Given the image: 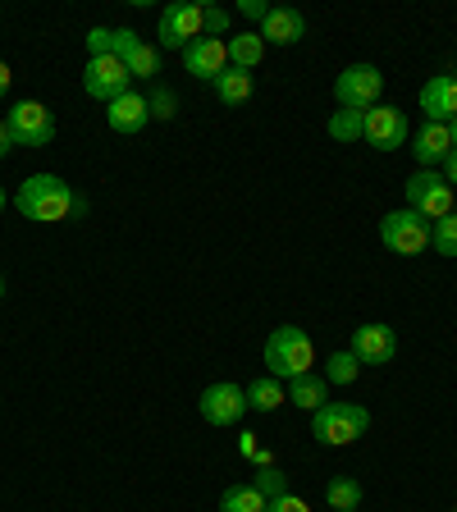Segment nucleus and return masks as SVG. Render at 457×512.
<instances>
[{
	"label": "nucleus",
	"instance_id": "ea45409f",
	"mask_svg": "<svg viewBox=\"0 0 457 512\" xmlns=\"http://www.w3.org/2000/svg\"><path fill=\"white\" fill-rule=\"evenodd\" d=\"M453 512H457V508H453Z\"/></svg>",
	"mask_w": 457,
	"mask_h": 512
},
{
	"label": "nucleus",
	"instance_id": "9b49d317",
	"mask_svg": "<svg viewBox=\"0 0 457 512\" xmlns=\"http://www.w3.org/2000/svg\"><path fill=\"white\" fill-rule=\"evenodd\" d=\"M407 133H412V124H407V115L398 106H375L366 110V133L362 142H371L375 151H398L407 142Z\"/></svg>",
	"mask_w": 457,
	"mask_h": 512
},
{
	"label": "nucleus",
	"instance_id": "7ed1b4c3",
	"mask_svg": "<svg viewBox=\"0 0 457 512\" xmlns=\"http://www.w3.org/2000/svg\"><path fill=\"white\" fill-rule=\"evenodd\" d=\"M366 426H371V412H366L362 403H325L311 416V435L330 448L357 444V439L366 435Z\"/></svg>",
	"mask_w": 457,
	"mask_h": 512
},
{
	"label": "nucleus",
	"instance_id": "f3484780",
	"mask_svg": "<svg viewBox=\"0 0 457 512\" xmlns=\"http://www.w3.org/2000/svg\"><path fill=\"white\" fill-rule=\"evenodd\" d=\"M147 119H151V110H147V96H142V92L115 96V101H110V110H106V124L115 128V133H142V128H147Z\"/></svg>",
	"mask_w": 457,
	"mask_h": 512
},
{
	"label": "nucleus",
	"instance_id": "7c9ffc66",
	"mask_svg": "<svg viewBox=\"0 0 457 512\" xmlns=\"http://www.w3.org/2000/svg\"><path fill=\"white\" fill-rule=\"evenodd\" d=\"M83 42L92 55H115V28H92Z\"/></svg>",
	"mask_w": 457,
	"mask_h": 512
},
{
	"label": "nucleus",
	"instance_id": "473e14b6",
	"mask_svg": "<svg viewBox=\"0 0 457 512\" xmlns=\"http://www.w3.org/2000/svg\"><path fill=\"white\" fill-rule=\"evenodd\" d=\"M238 14H247V19H256V23H266V5H261V0H243V5H238Z\"/></svg>",
	"mask_w": 457,
	"mask_h": 512
},
{
	"label": "nucleus",
	"instance_id": "1a4fd4ad",
	"mask_svg": "<svg viewBox=\"0 0 457 512\" xmlns=\"http://www.w3.org/2000/svg\"><path fill=\"white\" fill-rule=\"evenodd\" d=\"M10 133L19 147H46V142L55 138V115L42 106V101H19V106H10Z\"/></svg>",
	"mask_w": 457,
	"mask_h": 512
},
{
	"label": "nucleus",
	"instance_id": "4be33fe9",
	"mask_svg": "<svg viewBox=\"0 0 457 512\" xmlns=\"http://www.w3.org/2000/svg\"><path fill=\"white\" fill-rule=\"evenodd\" d=\"M266 508H270L266 494L252 490V485H229L220 499V512H266Z\"/></svg>",
	"mask_w": 457,
	"mask_h": 512
},
{
	"label": "nucleus",
	"instance_id": "4c0bfd02",
	"mask_svg": "<svg viewBox=\"0 0 457 512\" xmlns=\"http://www.w3.org/2000/svg\"><path fill=\"white\" fill-rule=\"evenodd\" d=\"M5 202H10V197H5V188H0V211H5Z\"/></svg>",
	"mask_w": 457,
	"mask_h": 512
},
{
	"label": "nucleus",
	"instance_id": "aec40b11",
	"mask_svg": "<svg viewBox=\"0 0 457 512\" xmlns=\"http://www.w3.org/2000/svg\"><path fill=\"white\" fill-rule=\"evenodd\" d=\"M215 96H220L224 106H243V101H252V74L229 64V69L215 78Z\"/></svg>",
	"mask_w": 457,
	"mask_h": 512
},
{
	"label": "nucleus",
	"instance_id": "a211bd4d",
	"mask_svg": "<svg viewBox=\"0 0 457 512\" xmlns=\"http://www.w3.org/2000/svg\"><path fill=\"white\" fill-rule=\"evenodd\" d=\"M288 403H298L302 412H320V407L330 403V380L325 375H298V380H288Z\"/></svg>",
	"mask_w": 457,
	"mask_h": 512
},
{
	"label": "nucleus",
	"instance_id": "bb28decb",
	"mask_svg": "<svg viewBox=\"0 0 457 512\" xmlns=\"http://www.w3.org/2000/svg\"><path fill=\"white\" fill-rule=\"evenodd\" d=\"M357 375H362V362L352 357V348L348 352H334L330 362H325V380H330V384H352Z\"/></svg>",
	"mask_w": 457,
	"mask_h": 512
},
{
	"label": "nucleus",
	"instance_id": "c756f323",
	"mask_svg": "<svg viewBox=\"0 0 457 512\" xmlns=\"http://www.w3.org/2000/svg\"><path fill=\"white\" fill-rule=\"evenodd\" d=\"M224 32H229V10L202 5V37H224Z\"/></svg>",
	"mask_w": 457,
	"mask_h": 512
},
{
	"label": "nucleus",
	"instance_id": "c9c22d12",
	"mask_svg": "<svg viewBox=\"0 0 457 512\" xmlns=\"http://www.w3.org/2000/svg\"><path fill=\"white\" fill-rule=\"evenodd\" d=\"M10 83H14V74H10V64L0 60V101H5V96H10Z\"/></svg>",
	"mask_w": 457,
	"mask_h": 512
},
{
	"label": "nucleus",
	"instance_id": "e433bc0d",
	"mask_svg": "<svg viewBox=\"0 0 457 512\" xmlns=\"http://www.w3.org/2000/svg\"><path fill=\"white\" fill-rule=\"evenodd\" d=\"M448 133H453V151H457V119H453V124H448Z\"/></svg>",
	"mask_w": 457,
	"mask_h": 512
},
{
	"label": "nucleus",
	"instance_id": "393cba45",
	"mask_svg": "<svg viewBox=\"0 0 457 512\" xmlns=\"http://www.w3.org/2000/svg\"><path fill=\"white\" fill-rule=\"evenodd\" d=\"M124 64H128V74L133 78H156L160 74V55H156V46H147V42L133 46V51L124 55Z\"/></svg>",
	"mask_w": 457,
	"mask_h": 512
},
{
	"label": "nucleus",
	"instance_id": "5701e85b",
	"mask_svg": "<svg viewBox=\"0 0 457 512\" xmlns=\"http://www.w3.org/2000/svg\"><path fill=\"white\" fill-rule=\"evenodd\" d=\"M325 503H330L334 512H357V503H362V485L348 476H334L330 485H325Z\"/></svg>",
	"mask_w": 457,
	"mask_h": 512
},
{
	"label": "nucleus",
	"instance_id": "dca6fc26",
	"mask_svg": "<svg viewBox=\"0 0 457 512\" xmlns=\"http://www.w3.org/2000/svg\"><path fill=\"white\" fill-rule=\"evenodd\" d=\"M448 151H453V133H448V124H430L426 119V124L412 133V156L421 160L426 170L430 165H444Z\"/></svg>",
	"mask_w": 457,
	"mask_h": 512
},
{
	"label": "nucleus",
	"instance_id": "6ab92c4d",
	"mask_svg": "<svg viewBox=\"0 0 457 512\" xmlns=\"http://www.w3.org/2000/svg\"><path fill=\"white\" fill-rule=\"evenodd\" d=\"M229 64L234 69H247L252 74L256 64H261V55H266V42H261V32H229Z\"/></svg>",
	"mask_w": 457,
	"mask_h": 512
},
{
	"label": "nucleus",
	"instance_id": "b1692460",
	"mask_svg": "<svg viewBox=\"0 0 457 512\" xmlns=\"http://www.w3.org/2000/svg\"><path fill=\"white\" fill-rule=\"evenodd\" d=\"M362 133H366L362 110H334V119H330V138L334 142H362Z\"/></svg>",
	"mask_w": 457,
	"mask_h": 512
},
{
	"label": "nucleus",
	"instance_id": "cd10ccee",
	"mask_svg": "<svg viewBox=\"0 0 457 512\" xmlns=\"http://www.w3.org/2000/svg\"><path fill=\"white\" fill-rule=\"evenodd\" d=\"M252 490L266 494V503L270 499H284V494H288V476L279 467H261V471H256V480H252Z\"/></svg>",
	"mask_w": 457,
	"mask_h": 512
},
{
	"label": "nucleus",
	"instance_id": "412c9836",
	"mask_svg": "<svg viewBox=\"0 0 457 512\" xmlns=\"http://www.w3.org/2000/svg\"><path fill=\"white\" fill-rule=\"evenodd\" d=\"M288 403V389L275 380V375H261V380L247 384V407H256V412H275V407Z\"/></svg>",
	"mask_w": 457,
	"mask_h": 512
},
{
	"label": "nucleus",
	"instance_id": "39448f33",
	"mask_svg": "<svg viewBox=\"0 0 457 512\" xmlns=\"http://www.w3.org/2000/svg\"><path fill=\"white\" fill-rule=\"evenodd\" d=\"M403 192H407V211L426 215L430 224L444 220V215L453 211V188H448V179L435 170H416L412 179L403 183Z\"/></svg>",
	"mask_w": 457,
	"mask_h": 512
},
{
	"label": "nucleus",
	"instance_id": "f704fd0d",
	"mask_svg": "<svg viewBox=\"0 0 457 512\" xmlns=\"http://www.w3.org/2000/svg\"><path fill=\"white\" fill-rule=\"evenodd\" d=\"M444 179H448V188H457V151H448V160H444Z\"/></svg>",
	"mask_w": 457,
	"mask_h": 512
},
{
	"label": "nucleus",
	"instance_id": "0eeeda50",
	"mask_svg": "<svg viewBox=\"0 0 457 512\" xmlns=\"http://www.w3.org/2000/svg\"><path fill=\"white\" fill-rule=\"evenodd\" d=\"M133 74H128V64L119 60V55H92L87 60V69H83V92L87 96H96V101H115V96H124V92H133Z\"/></svg>",
	"mask_w": 457,
	"mask_h": 512
},
{
	"label": "nucleus",
	"instance_id": "a878e982",
	"mask_svg": "<svg viewBox=\"0 0 457 512\" xmlns=\"http://www.w3.org/2000/svg\"><path fill=\"white\" fill-rule=\"evenodd\" d=\"M430 247L439 256H457V211H448L444 220L430 224Z\"/></svg>",
	"mask_w": 457,
	"mask_h": 512
},
{
	"label": "nucleus",
	"instance_id": "20e7f679",
	"mask_svg": "<svg viewBox=\"0 0 457 512\" xmlns=\"http://www.w3.org/2000/svg\"><path fill=\"white\" fill-rule=\"evenodd\" d=\"M384 92V74L375 64H348L339 78H334V96H339V110H375Z\"/></svg>",
	"mask_w": 457,
	"mask_h": 512
},
{
	"label": "nucleus",
	"instance_id": "f03ea898",
	"mask_svg": "<svg viewBox=\"0 0 457 512\" xmlns=\"http://www.w3.org/2000/svg\"><path fill=\"white\" fill-rule=\"evenodd\" d=\"M266 366L275 380H298L316 366V343L298 330V325H279L266 339Z\"/></svg>",
	"mask_w": 457,
	"mask_h": 512
},
{
	"label": "nucleus",
	"instance_id": "58836bf2",
	"mask_svg": "<svg viewBox=\"0 0 457 512\" xmlns=\"http://www.w3.org/2000/svg\"><path fill=\"white\" fill-rule=\"evenodd\" d=\"M0 298H5V275H0Z\"/></svg>",
	"mask_w": 457,
	"mask_h": 512
},
{
	"label": "nucleus",
	"instance_id": "2f4dec72",
	"mask_svg": "<svg viewBox=\"0 0 457 512\" xmlns=\"http://www.w3.org/2000/svg\"><path fill=\"white\" fill-rule=\"evenodd\" d=\"M266 512H311L307 499H298V494H284V499H270Z\"/></svg>",
	"mask_w": 457,
	"mask_h": 512
},
{
	"label": "nucleus",
	"instance_id": "f257e3e1",
	"mask_svg": "<svg viewBox=\"0 0 457 512\" xmlns=\"http://www.w3.org/2000/svg\"><path fill=\"white\" fill-rule=\"evenodd\" d=\"M74 202H78L74 188H69L60 174H32V179L14 192V206L37 224H60L64 215L74 211Z\"/></svg>",
	"mask_w": 457,
	"mask_h": 512
},
{
	"label": "nucleus",
	"instance_id": "72a5a7b5",
	"mask_svg": "<svg viewBox=\"0 0 457 512\" xmlns=\"http://www.w3.org/2000/svg\"><path fill=\"white\" fill-rule=\"evenodd\" d=\"M10 147H14V133H10V124H5V119H0V160L10 156Z\"/></svg>",
	"mask_w": 457,
	"mask_h": 512
},
{
	"label": "nucleus",
	"instance_id": "6e6552de",
	"mask_svg": "<svg viewBox=\"0 0 457 512\" xmlns=\"http://www.w3.org/2000/svg\"><path fill=\"white\" fill-rule=\"evenodd\" d=\"M197 37H202V5H197V0H179V5H165V10H160V46L188 51Z\"/></svg>",
	"mask_w": 457,
	"mask_h": 512
},
{
	"label": "nucleus",
	"instance_id": "9d476101",
	"mask_svg": "<svg viewBox=\"0 0 457 512\" xmlns=\"http://www.w3.org/2000/svg\"><path fill=\"white\" fill-rule=\"evenodd\" d=\"M197 407H202V421H211V426L229 430V426H238V421H243V412H247V389H238V384L220 380V384H211V389H206Z\"/></svg>",
	"mask_w": 457,
	"mask_h": 512
},
{
	"label": "nucleus",
	"instance_id": "f8f14e48",
	"mask_svg": "<svg viewBox=\"0 0 457 512\" xmlns=\"http://www.w3.org/2000/svg\"><path fill=\"white\" fill-rule=\"evenodd\" d=\"M398 352V334L389 330V325H380V320H371V325H357L352 330V357L362 366H384L394 362Z\"/></svg>",
	"mask_w": 457,
	"mask_h": 512
},
{
	"label": "nucleus",
	"instance_id": "ddd939ff",
	"mask_svg": "<svg viewBox=\"0 0 457 512\" xmlns=\"http://www.w3.org/2000/svg\"><path fill=\"white\" fill-rule=\"evenodd\" d=\"M183 69H188L192 78H220L224 69H229V46L220 42V37H197V42L183 51Z\"/></svg>",
	"mask_w": 457,
	"mask_h": 512
},
{
	"label": "nucleus",
	"instance_id": "423d86ee",
	"mask_svg": "<svg viewBox=\"0 0 457 512\" xmlns=\"http://www.w3.org/2000/svg\"><path fill=\"white\" fill-rule=\"evenodd\" d=\"M380 243L398 256H416L430 247V220L416 211H389L380 220Z\"/></svg>",
	"mask_w": 457,
	"mask_h": 512
},
{
	"label": "nucleus",
	"instance_id": "c85d7f7f",
	"mask_svg": "<svg viewBox=\"0 0 457 512\" xmlns=\"http://www.w3.org/2000/svg\"><path fill=\"white\" fill-rule=\"evenodd\" d=\"M147 110H151L156 119H174V115H179V96H174L165 83H156V92L147 96Z\"/></svg>",
	"mask_w": 457,
	"mask_h": 512
},
{
	"label": "nucleus",
	"instance_id": "4468645a",
	"mask_svg": "<svg viewBox=\"0 0 457 512\" xmlns=\"http://www.w3.org/2000/svg\"><path fill=\"white\" fill-rule=\"evenodd\" d=\"M421 110L430 124H453L457 119V78L453 74H435L421 87Z\"/></svg>",
	"mask_w": 457,
	"mask_h": 512
},
{
	"label": "nucleus",
	"instance_id": "2eb2a0df",
	"mask_svg": "<svg viewBox=\"0 0 457 512\" xmlns=\"http://www.w3.org/2000/svg\"><path fill=\"white\" fill-rule=\"evenodd\" d=\"M307 37V19H302V10H288V5H275V10H266V23H261V42L270 46H293Z\"/></svg>",
	"mask_w": 457,
	"mask_h": 512
}]
</instances>
